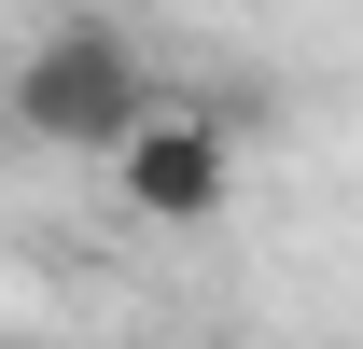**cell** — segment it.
Segmentation results:
<instances>
[{
    "mask_svg": "<svg viewBox=\"0 0 363 349\" xmlns=\"http://www.w3.org/2000/svg\"><path fill=\"white\" fill-rule=\"evenodd\" d=\"M112 196H126V223H154V238H196V223H224L238 210V140L224 112H154V126L112 154Z\"/></svg>",
    "mask_w": 363,
    "mask_h": 349,
    "instance_id": "cell-2",
    "label": "cell"
},
{
    "mask_svg": "<svg viewBox=\"0 0 363 349\" xmlns=\"http://www.w3.org/2000/svg\"><path fill=\"white\" fill-rule=\"evenodd\" d=\"M154 112H168V98H154V56H140L112 14H56L43 43L14 56V126L43 140V154H98V168H112Z\"/></svg>",
    "mask_w": 363,
    "mask_h": 349,
    "instance_id": "cell-1",
    "label": "cell"
}]
</instances>
